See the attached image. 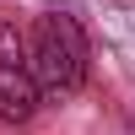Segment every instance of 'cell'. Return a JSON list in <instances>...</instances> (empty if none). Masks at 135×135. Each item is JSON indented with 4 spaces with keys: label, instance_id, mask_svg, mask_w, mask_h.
Listing matches in <instances>:
<instances>
[{
    "label": "cell",
    "instance_id": "6da1fadb",
    "mask_svg": "<svg viewBox=\"0 0 135 135\" xmlns=\"http://www.w3.org/2000/svg\"><path fill=\"white\" fill-rule=\"evenodd\" d=\"M27 60H32V76H38L43 92L81 86V76H86V32H81V22L65 16V11H43L38 27H32Z\"/></svg>",
    "mask_w": 135,
    "mask_h": 135
},
{
    "label": "cell",
    "instance_id": "7a4b0ae2",
    "mask_svg": "<svg viewBox=\"0 0 135 135\" xmlns=\"http://www.w3.org/2000/svg\"><path fill=\"white\" fill-rule=\"evenodd\" d=\"M38 92H43V86H38V76H32L27 43L16 38L11 22H0V119H11V124L32 119Z\"/></svg>",
    "mask_w": 135,
    "mask_h": 135
}]
</instances>
